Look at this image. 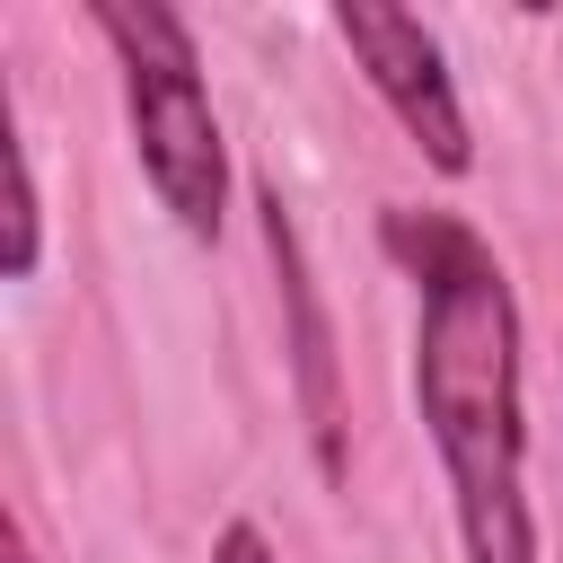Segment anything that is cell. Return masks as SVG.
Here are the masks:
<instances>
[{
    "label": "cell",
    "mask_w": 563,
    "mask_h": 563,
    "mask_svg": "<svg viewBox=\"0 0 563 563\" xmlns=\"http://www.w3.org/2000/svg\"><path fill=\"white\" fill-rule=\"evenodd\" d=\"M334 35L361 62L369 97L396 114V132L431 158V176H466L475 167V132H466V106H457V79H449L440 35L413 9H396V0H343L334 9Z\"/></svg>",
    "instance_id": "obj_3"
},
{
    "label": "cell",
    "mask_w": 563,
    "mask_h": 563,
    "mask_svg": "<svg viewBox=\"0 0 563 563\" xmlns=\"http://www.w3.org/2000/svg\"><path fill=\"white\" fill-rule=\"evenodd\" d=\"M9 563H35V545H26V537H9Z\"/></svg>",
    "instance_id": "obj_7"
},
{
    "label": "cell",
    "mask_w": 563,
    "mask_h": 563,
    "mask_svg": "<svg viewBox=\"0 0 563 563\" xmlns=\"http://www.w3.org/2000/svg\"><path fill=\"white\" fill-rule=\"evenodd\" d=\"M378 246L413 273V405L449 466L466 563H537L528 413H519V299L501 255L457 211H378Z\"/></svg>",
    "instance_id": "obj_1"
},
{
    "label": "cell",
    "mask_w": 563,
    "mask_h": 563,
    "mask_svg": "<svg viewBox=\"0 0 563 563\" xmlns=\"http://www.w3.org/2000/svg\"><path fill=\"white\" fill-rule=\"evenodd\" d=\"M88 26L114 44L123 70V114H132V158L158 194V211L185 238H220L229 211V141L202 88L194 26L167 0H88Z\"/></svg>",
    "instance_id": "obj_2"
},
{
    "label": "cell",
    "mask_w": 563,
    "mask_h": 563,
    "mask_svg": "<svg viewBox=\"0 0 563 563\" xmlns=\"http://www.w3.org/2000/svg\"><path fill=\"white\" fill-rule=\"evenodd\" d=\"M255 220H264V255H273V282H282V317H290V378H299V413H308V449L325 475H343V387H334V325H325V299H317V273H308V238L282 202L273 176H255Z\"/></svg>",
    "instance_id": "obj_4"
},
{
    "label": "cell",
    "mask_w": 563,
    "mask_h": 563,
    "mask_svg": "<svg viewBox=\"0 0 563 563\" xmlns=\"http://www.w3.org/2000/svg\"><path fill=\"white\" fill-rule=\"evenodd\" d=\"M211 563H282V554H273V537H264L255 519H229V528L211 537Z\"/></svg>",
    "instance_id": "obj_6"
},
{
    "label": "cell",
    "mask_w": 563,
    "mask_h": 563,
    "mask_svg": "<svg viewBox=\"0 0 563 563\" xmlns=\"http://www.w3.org/2000/svg\"><path fill=\"white\" fill-rule=\"evenodd\" d=\"M44 264V202H35V150L9 132V282Z\"/></svg>",
    "instance_id": "obj_5"
}]
</instances>
